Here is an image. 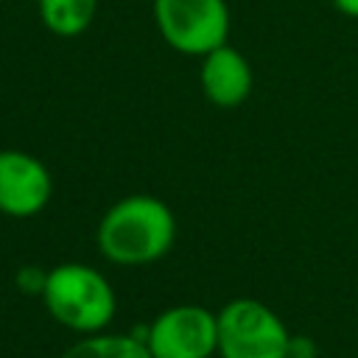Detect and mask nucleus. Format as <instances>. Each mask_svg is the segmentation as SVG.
<instances>
[{
	"label": "nucleus",
	"instance_id": "f257e3e1",
	"mask_svg": "<svg viewBox=\"0 0 358 358\" xmlns=\"http://www.w3.org/2000/svg\"><path fill=\"white\" fill-rule=\"evenodd\" d=\"M176 241V215L159 196L151 193H129L112 201L98 227L95 246L103 260L140 268L162 260Z\"/></svg>",
	"mask_w": 358,
	"mask_h": 358
},
{
	"label": "nucleus",
	"instance_id": "7ed1b4c3",
	"mask_svg": "<svg viewBox=\"0 0 358 358\" xmlns=\"http://www.w3.org/2000/svg\"><path fill=\"white\" fill-rule=\"evenodd\" d=\"M218 358H288L291 330L274 308L235 296L218 310Z\"/></svg>",
	"mask_w": 358,
	"mask_h": 358
},
{
	"label": "nucleus",
	"instance_id": "423d86ee",
	"mask_svg": "<svg viewBox=\"0 0 358 358\" xmlns=\"http://www.w3.org/2000/svg\"><path fill=\"white\" fill-rule=\"evenodd\" d=\"M53 199L50 168L31 151L0 148V215L34 218Z\"/></svg>",
	"mask_w": 358,
	"mask_h": 358
},
{
	"label": "nucleus",
	"instance_id": "20e7f679",
	"mask_svg": "<svg viewBox=\"0 0 358 358\" xmlns=\"http://www.w3.org/2000/svg\"><path fill=\"white\" fill-rule=\"evenodd\" d=\"M154 25L162 42L182 56H207L229 42L227 0H154Z\"/></svg>",
	"mask_w": 358,
	"mask_h": 358
},
{
	"label": "nucleus",
	"instance_id": "9d476101",
	"mask_svg": "<svg viewBox=\"0 0 358 358\" xmlns=\"http://www.w3.org/2000/svg\"><path fill=\"white\" fill-rule=\"evenodd\" d=\"M45 280H48V268H42V266H20L14 274V285L25 296H42Z\"/></svg>",
	"mask_w": 358,
	"mask_h": 358
},
{
	"label": "nucleus",
	"instance_id": "f03ea898",
	"mask_svg": "<svg viewBox=\"0 0 358 358\" xmlns=\"http://www.w3.org/2000/svg\"><path fill=\"white\" fill-rule=\"evenodd\" d=\"M42 305L56 324L76 336L109 330L117 313V294L109 277L90 263H59L48 268Z\"/></svg>",
	"mask_w": 358,
	"mask_h": 358
},
{
	"label": "nucleus",
	"instance_id": "0eeeda50",
	"mask_svg": "<svg viewBox=\"0 0 358 358\" xmlns=\"http://www.w3.org/2000/svg\"><path fill=\"white\" fill-rule=\"evenodd\" d=\"M201 95L218 109H235L249 101L255 90V70L249 59L229 42L201 56L199 64Z\"/></svg>",
	"mask_w": 358,
	"mask_h": 358
},
{
	"label": "nucleus",
	"instance_id": "6e6552de",
	"mask_svg": "<svg viewBox=\"0 0 358 358\" xmlns=\"http://www.w3.org/2000/svg\"><path fill=\"white\" fill-rule=\"evenodd\" d=\"M59 358H154L145 347L143 330L131 333H92V336H78Z\"/></svg>",
	"mask_w": 358,
	"mask_h": 358
},
{
	"label": "nucleus",
	"instance_id": "39448f33",
	"mask_svg": "<svg viewBox=\"0 0 358 358\" xmlns=\"http://www.w3.org/2000/svg\"><path fill=\"white\" fill-rule=\"evenodd\" d=\"M143 330L145 347L154 358H213L218 355V316L215 310L179 302L159 310Z\"/></svg>",
	"mask_w": 358,
	"mask_h": 358
},
{
	"label": "nucleus",
	"instance_id": "1a4fd4ad",
	"mask_svg": "<svg viewBox=\"0 0 358 358\" xmlns=\"http://www.w3.org/2000/svg\"><path fill=\"white\" fill-rule=\"evenodd\" d=\"M36 14L45 31L62 39H73L95 22L98 0H36Z\"/></svg>",
	"mask_w": 358,
	"mask_h": 358
},
{
	"label": "nucleus",
	"instance_id": "f8f14e48",
	"mask_svg": "<svg viewBox=\"0 0 358 358\" xmlns=\"http://www.w3.org/2000/svg\"><path fill=\"white\" fill-rule=\"evenodd\" d=\"M330 3H333V8H336L338 14L358 20V0H330Z\"/></svg>",
	"mask_w": 358,
	"mask_h": 358
},
{
	"label": "nucleus",
	"instance_id": "9b49d317",
	"mask_svg": "<svg viewBox=\"0 0 358 358\" xmlns=\"http://www.w3.org/2000/svg\"><path fill=\"white\" fill-rule=\"evenodd\" d=\"M288 358H319V347L310 336H294L288 341Z\"/></svg>",
	"mask_w": 358,
	"mask_h": 358
}]
</instances>
